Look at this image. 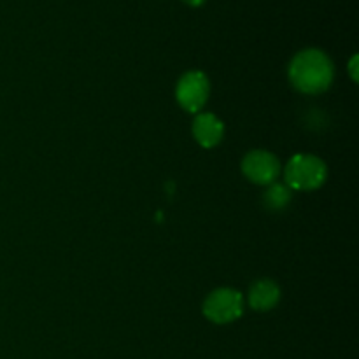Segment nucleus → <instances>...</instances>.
<instances>
[{"instance_id": "nucleus-9", "label": "nucleus", "mask_w": 359, "mask_h": 359, "mask_svg": "<svg viewBox=\"0 0 359 359\" xmlns=\"http://www.w3.org/2000/svg\"><path fill=\"white\" fill-rule=\"evenodd\" d=\"M349 72H351V77H353V81L356 83L358 81V55H354L353 58H351Z\"/></svg>"}, {"instance_id": "nucleus-5", "label": "nucleus", "mask_w": 359, "mask_h": 359, "mask_svg": "<svg viewBox=\"0 0 359 359\" xmlns=\"http://www.w3.org/2000/svg\"><path fill=\"white\" fill-rule=\"evenodd\" d=\"M242 174L248 181L258 186H269L277 181L280 174V161L266 149H255L242 160Z\"/></svg>"}, {"instance_id": "nucleus-4", "label": "nucleus", "mask_w": 359, "mask_h": 359, "mask_svg": "<svg viewBox=\"0 0 359 359\" xmlns=\"http://www.w3.org/2000/svg\"><path fill=\"white\" fill-rule=\"evenodd\" d=\"M210 95L209 77L200 70H189L179 79L175 86V98L179 105L189 114H198L205 107Z\"/></svg>"}, {"instance_id": "nucleus-10", "label": "nucleus", "mask_w": 359, "mask_h": 359, "mask_svg": "<svg viewBox=\"0 0 359 359\" xmlns=\"http://www.w3.org/2000/svg\"><path fill=\"white\" fill-rule=\"evenodd\" d=\"M182 2L189 7H202L207 0H182Z\"/></svg>"}, {"instance_id": "nucleus-1", "label": "nucleus", "mask_w": 359, "mask_h": 359, "mask_svg": "<svg viewBox=\"0 0 359 359\" xmlns=\"http://www.w3.org/2000/svg\"><path fill=\"white\" fill-rule=\"evenodd\" d=\"M287 76L297 91L304 95H319L332 86L335 69L332 58L325 51L309 48L293 56Z\"/></svg>"}, {"instance_id": "nucleus-3", "label": "nucleus", "mask_w": 359, "mask_h": 359, "mask_svg": "<svg viewBox=\"0 0 359 359\" xmlns=\"http://www.w3.org/2000/svg\"><path fill=\"white\" fill-rule=\"evenodd\" d=\"M202 312L214 325H230L244 312V297L233 287H217L203 300Z\"/></svg>"}, {"instance_id": "nucleus-7", "label": "nucleus", "mask_w": 359, "mask_h": 359, "mask_svg": "<svg viewBox=\"0 0 359 359\" xmlns=\"http://www.w3.org/2000/svg\"><path fill=\"white\" fill-rule=\"evenodd\" d=\"M249 307L256 312H269L280 302V287L272 279H259L251 286L248 293Z\"/></svg>"}, {"instance_id": "nucleus-6", "label": "nucleus", "mask_w": 359, "mask_h": 359, "mask_svg": "<svg viewBox=\"0 0 359 359\" xmlns=\"http://www.w3.org/2000/svg\"><path fill=\"white\" fill-rule=\"evenodd\" d=\"M191 130L196 142L205 149L216 147L224 135L223 121L210 112H198V116L193 121Z\"/></svg>"}, {"instance_id": "nucleus-8", "label": "nucleus", "mask_w": 359, "mask_h": 359, "mask_svg": "<svg viewBox=\"0 0 359 359\" xmlns=\"http://www.w3.org/2000/svg\"><path fill=\"white\" fill-rule=\"evenodd\" d=\"M293 200V193L284 182H272L266 186V191L263 193V205L272 212H280L286 209Z\"/></svg>"}, {"instance_id": "nucleus-2", "label": "nucleus", "mask_w": 359, "mask_h": 359, "mask_svg": "<svg viewBox=\"0 0 359 359\" xmlns=\"http://www.w3.org/2000/svg\"><path fill=\"white\" fill-rule=\"evenodd\" d=\"M284 184L297 191H314L328 179V167L325 161L314 154L298 153L287 161L284 168Z\"/></svg>"}]
</instances>
